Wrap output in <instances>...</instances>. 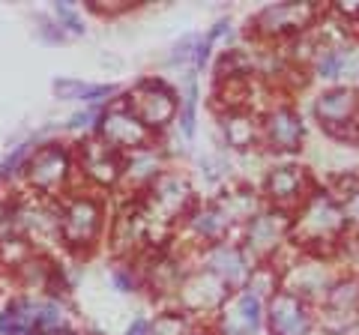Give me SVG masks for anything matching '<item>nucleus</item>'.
Returning a JSON list of instances; mask_svg holds the SVG:
<instances>
[{"label": "nucleus", "mask_w": 359, "mask_h": 335, "mask_svg": "<svg viewBox=\"0 0 359 335\" xmlns=\"http://www.w3.org/2000/svg\"><path fill=\"white\" fill-rule=\"evenodd\" d=\"M347 219L344 210L335 198L323 195V192H311L309 200L299 207L297 219L290 221V233H294V242H302L309 249H323V245L335 242L344 233Z\"/></svg>", "instance_id": "f257e3e1"}, {"label": "nucleus", "mask_w": 359, "mask_h": 335, "mask_svg": "<svg viewBox=\"0 0 359 335\" xmlns=\"http://www.w3.org/2000/svg\"><path fill=\"white\" fill-rule=\"evenodd\" d=\"M192 213V186H189L186 177L162 171L156 180L150 183L147 195H144V207L141 216L147 221V231L153 225H174L177 219H183Z\"/></svg>", "instance_id": "f03ea898"}, {"label": "nucleus", "mask_w": 359, "mask_h": 335, "mask_svg": "<svg viewBox=\"0 0 359 335\" xmlns=\"http://www.w3.org/2000/svg\"><path fill=\"white\" fill-rule=\"evenodd\" d=\"M102 233V207L93 198H72L60 210V240L75 252L96 245Z\"/></svg>", "instance_id": "7ed1b4c3"}, {"label": "nucleus", "mask_w": 359, "mask_h": 335, "mask_svg": "<svg viewBox=\"0 0 359 335\" xmlns=\"http://www.w3.org/2000/svg\"><path fill=\"white\" fill-rule=\"evenodd\" d=\"M27 183L42 195H57L60 189L69 183L72 174V159L60 144H42L33 150V156L25 165Z\"/></svg>", "instance_id": "20e7f679"}, {"label": "nucleus", "mask_w": 359, "mask_h": 335, "mask_svg": "<svg viewBox=\"0 0 359 335\" xmlns=\"http://www.w3.org/2000/svg\"><path fill=\"white\" fill-rule=\"evenodd\" d=\"M99 135L117 153H138L144 147H150V135L153 132L132 114V108L126 102H120L114 108H108L99 123Z\"/></svg>", "instance_id": "39448f33"}, {"label": "nucleus", "mask_w": 359, "mask_h": 335, "mask_svg": "<svg viewBox=\"0 0 359 335\" xmlns=\"http://www.w3.org/2000/svg\"><path fill=\"white\" fill-rule=\"evenodd\" d=\"M228 285L222 282L216 273L198 270L183 275V282L177 287V303L183 315H201V311H222L228 303Z\"/></svg>", "instance_id": "423d86ee"}, {"label": "nucleus", "mask_w": 359, "mask_h": 335, "mask_svg": "<svg viewBox=\"0 0 359 335\" xmlns=\"http://www.w3.org/2000/svg\"><path fill=\"white\" fill-rule=\"evenodd\" d=\"M356 317H359V275H341L332 282L318 320L323 332L341 335L353 327Z\"/></svg>", "instance_id": "0eeeda50"}, {"label": "nucleus", "mask_w": 359, "mask_h": 335, "mask_svg": "<svg viewBox=\"0 0 359 335\" xmlns=\"http://www.w3.org/2000/svg\"><path fill=\"white\" fill-rule=\"evenodd\" d=\"M126 105L132 108V114L138 117L150 132L165 129L168 123L177 117V93L171 87H165L162 81H141L129 93Z\"/></svg>", "instance_id": "6e6552de"}, {"label": "nucleus", "mask_w": 359, "mask_h": 335, "mask_svg": "<svg viewBox=\"0 0 359 335\" xmlns=\"http://www.w3.org/2000/svg\"><path fill=\"white\" fill-rule=\"evenodd\" d=\"M290 219L282 210H261L252 221H245V254L257 261H266L278 252V245L287 240Z\"/></svg>", "instance_id": "1a4fd4ad"}, {"label": "nucleus", "mask_w": 359, "mask_h": 335, "mask_svg": "<svg viewBox=\"0 0 359 335\" xmlns=\"http://www.w3.org/2000/svg\"><path fill=\"white\" fill-rule=\"evenodd\" d=\"M318 18V6L311 4H276L257 13L255 18V33L264 39H278L287 33H302L314 25Z\"/></svg>", "instance_id": "9d476101"}, {"label": "nucleus", "mask_w": 359, "mask_h": 335, "mask_svg": "<svg viewBox=\"0 0 359 335\" xmlns=\"http://www.w3.org/2000/svg\"><path fill=\"white\" fill-rule=\"evenodd\" d=\"M269 329L273 335H311L314 329V317L309 306L299 296L287 294V290H276L269 296Z\"/></svg>", "instance_id": "9b49d317"}, {"label": "nucleus", "mask_w": 359, "mask_h": 335, "mask_svg": "<svg viewBox=\"0 0 359 335\" xmlns=\"http://www.w3.org/2000/svg\"><path fill=\"white\" fill-rule=\"evenodd\" d=\"M266 198L276 204V210H282V213H287V210L294 207H302L309 200V174L302 171V168L297 165H282V168H273V171L266 174Z\"/></svg>", "instance_id": "f8f14e48"}, {"label": "nucleus", "mask_w": 359, "mask_h": 335, "mask_svg": "<svg viewBox=\"0 0 359 335\" xmlns=\"http://www.w3.org/2000/svg\"><path fill=\"white\" fill-rule=\"evenodd\" d=\"M264 303L252 290H237L219 311V335H255L261 329Z\"/></svg>", "instance_id": "ddd939ff"}, {"label": "nucleus", "mask_w": 359, "mask_h": 335, "mask_svg": "<svg viewBox=\"0 0 359 335\" xmlns=\"http://www.w3.org/2000/svg\"><path fill=\"white\" fill-rule=\"evenodd\" d=\"M359 114V93L347 90V87H335L318 96L314 102V117L320 120V126L330 132V135H339L341 129H347Z\"/></svg>", "instance_id": "4468645a"}, {"label": "nucleus", "mask_w": 359, "mask_h": 335, "mask_svg": "<svg viewBox=\"0 0 359 335\" xmlns=\"http://www.w3.org/2000/svg\"><path fill=\"white\" fill-rule=\"evenodd\" d=\"M78 162L87 180H93L96 186H114L123 177V159L117 150H111L102 138L84 141L78 150Z\"/></svg>", "instance_id": "2eb2a0df"}, {"label": "nucleus", "mask_w": 359, "mask_h": 335, "mask_svg": "<svg viewBox=\"0 0 359 335\" xmlns=\"http://www.w3.org/2000/svg\"><path fill=\"white\" fill-rule=\"evenodd\" d=\"M335 278L330 275V270L323 266V261H297L287 266L285 273V287L287 294L299 296L302 303L306 299H327L330 287H332Z\"/></svg>", "instance_id": "dca6fc26"}, {"label": "nucleus", "mask_w": 359, "mask_h": 335, "mask_svg": "<svg viewBox=\"0 0 359 335\" xmlns=\"http://www.w3.org/2000/svg\"><path fill=\"white\" fill-rule=\"evenodd\" d=\"M264 141L276 153H294L302 144V120L290 105H276L264 120Z\"/></svg>", "instance_id": "f3484780"}, {"label": "nucleus", "mask_w": 359, "mask_h": 335, "mask_svg": "<svg viewBox=\"0 0 359 335\" xmlns=\"http://www.w3.org/2000/svg\"><path fill=\"white\" fill-rule=\"evenodd\" d=\"M204 261H207V270L216 273L228 287H231V285H240L243 278H249L245 252L237 249V245H231V242H216V245H210L207 254H204Z\"/></svg>", "instance_id": "a211bd4d"}, {"label": "nucleus", "mask_w": 359, "mask_h": 335, "mask_svg": "<svg viewBox=\"0 0 359 335\" xmlns=\"http://www.w3.org/2000/svg\"><path fill=\"white\" fill-rule=\"evenodd\" d=\"M162 174V153L153 147H144L138 153H129V159H123V177L126 186L132 189H150V183Z\"/></svg>", "instance_id": "6ab92c4d"}, {"label": "nucleus", "mask_w": 359, "mask_h": 335, "mask_svg": "<svg viewBox=\"0 0 359 335\" xmlns=\"http://www.w3.org/2000/svg\"><path fill=\"white\" fill-rule=\"evenodd\" d=\"M222 129H224V141L237 150H249L257 144V138L264 135L261 123H257L255 114L249 111H228L222 120Z\"/></svg>", "instance_id": "aec40b11"}, {"label": "nucleus", "mask_w": 359, "mask_h": 335, "mask_svg": "<svg viewBox=\"0 0 359 335\" xmlns=\"http://www.w3.org/2000/svg\"><path fill=\"white\" fill-rule=\"evenodd\" d=\"M189 228H192V233L201 242L216 245V242H222L224 233H228L231 221L224 219V213L216 204H212V207H204V210H192V213H189Z\"/></svg>", "instance_id": "412c9836"}, {"label": "nucleus", "mask_w": 359, "mask_h": 335, "mask_svg": "<svg viewBox=\"0 0 359 335\" xmlns=\"http://www.w3.org/2000/svg\"><path fill=\"white\" fill-rule=\"evenodd\" d=\"M216 207L224 213L228 221H252L261 210H257V198L252 192H228L216 200Z\"/></svg>", "instance_id": "4be33fe9"}, {"label": "nucleus", "mask_w": 359, "mask_h": 335, "mask_svg": "<svg viewBox=\"0 0 359 335\" xmlns=\"http://www.w3.org/2000/svg\"><path fill=\"white\" fill-rule=\"evenodd\" d=\"M54 93L60 99H84V102H93V99H105L114 93L111 84H87V81H75V78H60L54 81Z\"/></svg>", "instance_id": "5701e85b"}, {"label": "nucleus", "mask_w": 359, "mask_h": 335, "mask_svg": "<svg viewBox=\"0 0 359 335\" xmlns=\"http://www.w3.org/2000/svg\"><path fill=\"white\" fill-rule=\"evenodd\" d=\"M245 282H249V287H245V290H252L255 296L276 294V287H278V270H276V264L273 261H264V264L252 266Z\"/></svg>", "instance_id": "b1692460"}, {"label": "nucleus", "mask_w": 359, "mask_h": 335, "mask_svg": "<svg viewBox=\"0 0 359 335\" xmlns=\"http://www.w3.org/2000/svg\"><path fill=\"white\" fill-rule=\"evenodd\" d=\"M18 275H21V282H25L27 287H48L54 282L51 264L42 261V258H33V254L18 266Z\"/></svg>", "instance_id": "393cba45"}, {"label": "nucleus", "mask_w": 359, "mask_h": 335, "mask_svg": "<svg viewBox=\"0 0 359 335\" xmlns=\"http://www.w3.org/2000/svg\"><path fill=\"white\" fill-rule=\"evenodd\" d=\"M186 332H189V317L183 311H162L150 323V335H186Z\"/></svg>", "instance_id": "a878e982"}, {"label": "nucleus", "mask_w": 359, "mask_h": 335, "mask_svg": "<svg viewBox=\"0 0 359 335\" xmlns=\"http://www.w3.org/2000/svg\"><path fill=\"white\" fill-rule=\"evenodd\" d=\"M344 63H347V54L344 51H339V48L323 51L320 57H318V75L320 78H335V75L344 69Z\"/></svg>", "instance_id": "bb28decb"}, {"label": "nucleus", "mask_w": 359, "mask_h": 335, "mask_svg": "<svg viewBox=\"0 0 359 335\" xmlns=\"http://www.w3.org/2000/svg\"><path fill=\"white\" fill-rule=\"evenodd\" d=\"M195 105H198V87L192 81L186 90V99H183V111H180V123H183V132L189 138L195 135Z\"/></svg>", "instance_id": "cd10ccee"}, {"label": "nucleus", "mask_w": 359, "mask_h": 335, "mask_svg": "<svg viewBox=\"0 0 359 335\" xmlns=\"http://www.w3.org/2000/svg\"><path fill=\"white\" fill-rule=\"evenodd\" d=\"M54 13H57L60 18V25L66 30H72V33H84V25H81V18H78V13L69 6V4H54Z\"/></svg>", "instance_id": "c85d7f7f"}, {"label": "nucleus", "mask_w": 359, "mask_h": 335, "mask_svg": "<svg viewBox=\"0 0 359 335\" xmlns=\"http://www.w3.org/2000/svg\"><path fill=\"white\" fill-rule=\"evenodd\" d=\"M332 186H335V192L344 195V200L353 198V195H359V171H347V174H341V177H335Z\"/></svg>", "instance_id": "c756f323"}, {"label": "nucleus", "mask_w": 359, "mask_h": 335, "mask_svg": "<svg viewBox=\"0 0 359 335\" xmlns=\"http://www.w3.org/2000/svg\"><path fill=\"white\" fill-rule=\"evenodd\" d=\"M341 210H344V219H347V225H359V195L347 198L344 204H341Z\"/></svg>", "instance_id": "7c9ffc66"}, {"label": "nucleus", "mask_w": 359, "mask_h": 335, "mask_svg": "<svg viewBox=\"0 0 359 335\" xmlns=\"http://www.w3.org/2000/svg\"><path fill=\"white\" fill-rule=\"evenodd\" d=\"M114 285L120 290H135V275L129 270H114Z\"/></svg>", "instance_id": "2f4dec72"}, {"label": "nucleus", "mask_w": 359, "mask_h": 335, "mask_svg": "<svg viewBox=\"0 0 359 335\" xmlns=\"http://www.w3.org/2000/svg\"><path fill=\"white\" fill-rule=\"evenodd\" d=\"M129 335H150V320H144V317L132 320V327H129Z\"/></svg>", "instance_id": "473e14b6"}, {"label": "nucleus", "mask_w": 359, "mask_h": 335, "mask_svg": "<svg viewBox=\"0 0 359 335\" xmlns=\"http://www.w3.org/2000/svg\"><path fill=\"white\" fill-rule=\"evenodd\" d=\"M93 114H96V111H84V114H75L69 126H72V129H81V126H87V123L93 120Z\"/></svg>", "instance_id": "72a5a7b5"}, {"label": "nucleus", "mask_w": 359, "mask_h": 335, "mask_svg": "<svg viewBox=\"0 0 359 335\" xmlns=\"http://www.w3.org/2000/svg\"><path fill=\"white\" fill-rule=\"evenodd\" d=\"M224 30H228V21H219V25H216V27H212V33H210V42H216V39L222 36V33H224Z\"/></svg>", "instance_id": "f704fd0d"}, {"label": "nucleus", "mask_w": 359, "mask_h": 335, "mask_svg": "<svg viewBox=\"0 0 359 335\" xmlns=\"http://www.w3.org/2000/svg\"><path fill=\"white\" fill-rule=\"evenodd\" d=\"M186 335H212V332H204V329H189Z\"/></svg>", "instance_id": "c9c22d12"}]
</instances>
